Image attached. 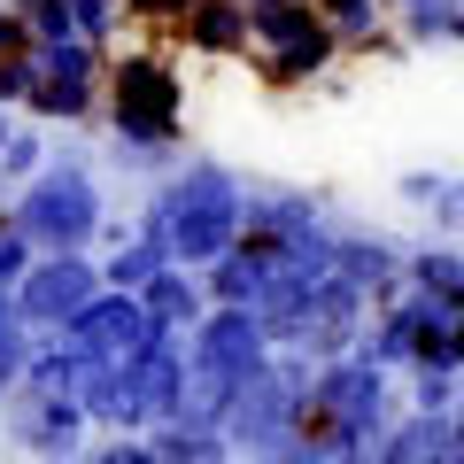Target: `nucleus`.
I'll return each mask as SVG.
<instances>
[{"label":"nucleus","mask_w":464,"mask_h":464,"mask_svg":"<svg viewBox=\"0 0 464 464\" xmlns=\"http://www.w3.org/2000/svg\"><path fill=\"white\" fill-rule=\"evenodd\" d=\"M240 209H248V179L232 163H217V155H179V163L163 170V186L148 194L140 225L170 232V256L201 271V264H217V256L240 240Z\"/></svg>","instance_id":"f257e3e1"},{"label":"nucleus","mask_w":464,"mask_h":464,"mask_svg":"<svg viewBox=\"0 0 464 464\" xmlns=\"http://www.w3.org/2000/svg\"><path fill=\"white\" fill-rule=\"evenodd\" d=\"M8 217L32 232V248H93V240H101V217H109L101 179H93V155L54 140L47 163H39L32 179L16 186Z\"/></svg>","instance_id":"f03ea898"},{"label":"nucleus","mask_w":464,"mask_h":464,"mask_svg":"<svg viewBox=\"0 0 464 464\" xmlns=\"http://www.w3.org/2000/svg\"><path fill=\"white\" fill-rule=\"evenodd\" d=\"M310 372H317V356H302V348H271L264 364L240 380V395H232V411H225V441H232V457H279V464H302L295 411H302V395H310Z\"/></svg>","instance_id":"7ed1b4c3"},{"label":"nucleus","mask_w":464,"mask_h":464,"mask_svg":"<svg viewBox=\"0 0 464 464\" xmlns=\"http://www.w3.org/2000/svg\"><path fill=\"white\" fill-rule=\"evenodd\" d=\"M101 101H109V132L116 140H186V78L170 54L124 47L101 70Z\"/></svg>","instance_id":"20e7f679"},{"label":"nucleus","mask_w":464,"mask_h":464,"mask_svg":"<svg viewBox=\"0 0 464 464\" xmlns=\"http://www.w3.org/2000/svg\"><path fill=\"white\" fill-rule=\"evenodd\" d=\"M101 286H109V279H101V256L93 248H39L32 271L16 279V310H24L32 333H54V325H70Z\"/></svg>","instance_id":"39448f33"},{"label":"nucleus","mask_w":464,"mask_h":464,"mask_svg":"<svg viewBox=\"0 0 464 464\" xmlns=\"http://www.w3.org/2000/svg\"><path fill=\"white\" fill-rule=\"evenodd\" d=\"M70 348H78L85 364H124V356H140V348L155 341V333H170V325H155V310L132 295V286H101L93 302H85L70 325H54Z\"/></svg>","instance_id":"423d86ee"},{"label":"nucleus","mask_w":464,"mask_h":464,"mask_svg":"<svg viewBox=\"0 0 464 464\" xmlns=\"http://www.w3.org/2000/svg\"><path fill=\"white\" fill-rule=\"evenodd\" d=\"M364 317H372V295H364L356 279H341V271H325V279L302 295L295 333H286L279 348H302V356H341V348H356Z\"/></svg>","instance_id":"0eeeda50"},{"label":"nucleus","mask_w":464,"mask_h":464,"mask_svg":"<svg viewBox=\"0 0 464 464\" xmlns=\"http://www.w3.org/2000/svg\"><path fill=\"white\" fill-rule=\"evenodd\" d=\"M0 426L24 457H78L93 418H85L78 395H39V387H16V395L0 402Z\"/></svg>","instance_id":"6e6552de"},{"label":"nucleus","mask_w":464,"mask_h":464,"mask_svg":"<svg viewBox=\"0 0 464 464\" xmlns=\"http://www.w3.org/2000/svg\"><path fill=\"white\" fill-rule=\"evenodd\" d=\"M402 256H411V248H402V240H387V232H356V225L333 232V271H341V279H356L372 302L402 286Z\"/></svg>","instance_id":"1a4fd4ad"},{"label":"nucleus","mask_w":464,"mask_h":464,"mask_svg":"<svg viewBox=\"0 0 464 464\" xmlns=\"http://www.w3.org/2000/svg\"><path fill=\"white\" fill-rule=\"evenodd\" d=\"M170 32H179L186 54H201V63H232V54H248V0H194Z\"/></svg>","instance_id":"9d476101"},{"label":"nucleus","mask_w":464,"mask_h":464,"mask_svg":"<svg viewBox=\"0 0 464 464\" xmlns=\"http://www.w3.org/2000/svg\"><path fill=\"white\" fill-rule=\"evenodd\" d=\"M341 32L333 24H317V32H302V39H286V47H264V63H256V78L271 85V93H295V85H317L333 63H341Z\"/></svg>","instance_id":"9b49d317"},{"label":"nucleus","mask_w":464,"mask_h":464,"mask_svg":"<svg viewBox=\"0 0 464 464\" xmlns=\"http://www.w3.org/2000/svg\"><path fill=\"white\" fill-rule=\"evenodd\" d=\"M433 457H457V418L449 411H411L380 441V464H433Z\"/></svg>","instance_id":"f8f14e48"},{"label":"nucleus","mask_w":464,"mask_h":464,"mask_svg":"<svg viewBox=\"0 0 464 464\" xmlns=\"http://www.w3.org/2000/svg\"><path fill=\"white\" fill-rule=\"evenodd\" d=\"M163 264H179V256H170V232H155V225H132L116 248H101V279H109V286H132V295Z\"/></svg>","instance_id":"ddd939ff"},{"label":"nucleus","mask_w":464,"mask_h":464,"mask_svg":"<svg viewBox=\"0 0 464 464\" xmlns=\"http://www.w3.org/2000/svg\"><path fill=\"white\" fill-rule=\"evenodd\" d=\"M140 302L155 310V325H170V333H186L201 310H209V286H201V271L194 264H163L148 286H140Z\"/></svg>","instance_id":"4468645a"},{"label":"nucleus","mask_w":464,"mask_h":464,"mask_svg":"<svg viewBox=\"0 0 464 464\" xmlns=\"http://www.w3.org/2000/svg\"><path fill=\"white\" fill-rule=\"evenodd\" d=\"M232 457L225 426H194V418H155L148 426V464H217Z\"/></svg>","instance_id":"2eb2a0df"},{"label":"nucleus","mask_w":464,"mask_h":464,"mask_svg":"<svg viewBox=\"0 0 464 464\" xmlns=\"http://www.w3.org/2000/svg\"><path fill=\"white\" fill-rule=\"evenodd\" d=\"M264 271H271V256H256V248L232 240L217 264H201V286H209V302H240V310H248V302L264 295Z\"/></svg>","instance_id":"dca6fc26"},{"label":"nucleus","mask_w":464,"mask_h":464,"mask_svg":"<svg viewBox=\"0 0 464 464\" xmlns=\"http://www.w3.org/2000/svg\"><path fill=\"white\" fill-rule=\"evenodd\" d=\"M24 109L39 116V124H85V116L101 109V85H85V78H54V70H39V85H32V101Z\"/></svg>","instance_id":"f3484780"},{"label":"nucleus","mask_w":464,"mask_h":464,"mask_svg":"<svg viewBox=\"0 0 464 464\" xmlns=\"http://www.w3.org/2000/svg\"><path fill=\"white\" fill-rule=\"evenodd\" d=\"M317 0H248V47H286V39L317 32Z\"/></svg>","instance_id":"a211bd4d"},{"label":"nucleus","mask_w":464,"mask_h":464,"mask_svg":"<svg viewBox=\"0 0 464 464\" xmlns=\"http://www.w3.org/2000/svg\"><path fill=\"white\" fill-rule=\"evenodd\" d=\"M411 47H441V39H464V0H387Z\"/></svg>","instance_id":"6ab92c4d"},{"label":"nucleus","mask_w":464,"mask_h":464,"mask_svg":"<svg viewBox=\"0 0 464 464\" xmlns=\"http://www.w3.org/2000/svg\"><path fill=\"white\" fill-rule=\"evenodd\" d=\"M402 279H411V286H426V295L464 302V256H457V248H433V240H426V248H411V256H402Z\"/></svg>","instance_id":"aec40b11"},{"label":"nucleus","mask_w":464,"mask_h":464,"mask_svg":"<svg viewBox=\"0 0 464 464\" xmlns=\"http://www.w3.org/2000/svg\"><path fill=\"white\" fill-rule=\"evenodd\" d=\"M24 356H32V325H24V310H16V286H0V402L16 395Z\"/></svg>","instance_id":"412c9836"},{"label":"nucleus","mask_w":464,"mask_h":464,"mask_svg":"<svg viewBox=\"0 0 464 464\" xmlns=\"http://www.w3.org/2000/svg\"><path fill=\"white\" fill-rule=\"evenodd\" d=\"M380 8H387V0H317V16L341 32L348 54H372V39H380Z\"/></svg>","instance_id":"4be33fe9"},{"label":"nucleus","mask_w":464,"mask_h":464,"mask_svg":"<svg viewBox=\"0 0 464 464\" xmlns=\"http://www.w3.org/2000/svg\"><path fill=\"white\" fill-rule=\"evenodd\" d=\"M47 148H54V140L39 132V124H16V132L0 140V186H24L39 163H47Z\"/></svg>","instance_id":"5701e85b"},{"label":"nucleus","mask_w":464,"mask_h":464,"mask_svg":"<svg viewBox=\"0 0 464 464\" xmlns=\"http://www.w3.org/2000/svg\"><path fill=\"white\" fill-rule=\"evenodd\" d=\"M186 155V140H116L109 132V163L116 170H170Z\"/></svg>","instance_id":"b1692460"},{"label":"nucleus","mask_w":464,"mask_h":464,"mask_svg":"<svg viewBox=\"0 0 464 464\" xmlns=\"http://www.w3.org/2000/svg\"><path fill=\"white\" fill-rule=\"evenodd\" d=\"M24 24H32V39L47 47V39H63V32H78V16H70V0H8Z\"/></svg>","instance_id":"393cba45"},{"label":"nucleus","mask_w":464,"mask_h":464,"mask_svg":"<svg viewBox=\"0 0 464 464\" xmlns=\"http://www.w3.org/2000/svg\"><path fill=\"white\" fill-rule=\"evenodd\" d=\"M32 256H39V248H32V232H24L8 209H0V286H16L24 271H32Z\"/></svg>","instance_id":"a878e982"},{"label":"nucleus","mask_w":464,"mask_h":464,"mask_svg":"<svg viewBox=\"0 0 464 464\" xmlns=\"http://www.w3.org/2000/svg\"><path fill=\"white\" fill-rule=\"evenodd\" d=\"M39 85V54H0V109H24Z\"/></svg>","instance_id":"bb28decb"},{"label":"nucleus","mask_w":464,"mask_h":464,"mask_svg":"<svg viewBox=\"0 0 464 464\" xmlns=\"http://www.w3.org/2000/svg\"><path fill=\"white\" fill-rule=\"evenodd\" d=\"M426 225H433V232H449V240L464 232V179H441V186H433V201H426Z\"/></svg>","instance_id":"cd10ccee"},{"label":"nucleus","mask_w":464,"mask_h":464,"mask_svg":"<svg viewBox=\"0 0 464 464\" xmlns=\"http://www.w3.org/2000/svg\"><path fill=\"white\" fill-rule=\"evenodd\" d=\"M70 16H78L85 39H101V47H109V32L124 24V0H70Z\"/></svg>","instance_id":"c85d7f7f"},{"label":"nucleus","mask_w":464,"mask_h":464,"mask_svg":"<svg viewBox=\"0 0 464 464\" xmlns=\"http://www.w3.org/2000/svg\"><path fill=\"white\" fill-rule=\"evenodd\" d=\"M0 54H39V39H32V24H24L16 8H8V0H0Z\"/></svg>","instance_id":"c756f323"},{"label":"nucleus","mask_w":464,"mask_h":464,"mask_svg":"<svg viewBox=\"0 0 464 464\" xmlns=\"http://www.w3.org/2000/svg\"><path fill=\"white\" fill-rule=\"evenodd\" d=\"M433 186H441V170H402V179H395V194L411 201V209H426V201H433Z\"/></svg>","instance_id":"7c9ffc66"},{"label":"nucleus","mask_w":464,"mask_h":464,"mask_svg":"<svg viewBox=\"0 0 464 464\" xmlns=\"http://www.w3.org/2000/svg\"><path fill=\"white\" fill-rule=\"evenodd\" d=\"M194 0H124V16H148V24H179Z\"/></svg>","instance_id":"2f4dec72"},{"label":"nucleus","mask_w":464,"mask_h":464,"mask_svg":"<svg viewBox=\"0 0 464 464\" xmlns=\"http://www.w3.org/2000/svg\"><path fill=\"white\" fill-rule=\"evenodd\" d=\"M93 457L101 464H148V433H140V441H101Z\"/></svg>","instance_id":"473e14b6"},{"label":"nucleus","mask_w":464,"mask_h":464,"mask_svg":"<svg viewBox=\"0 0 464 464\" xmlns=\"http://www.w3.org/2000/svg\"><path fill=\"white\" fill-rule=\"evenodd\" d=\"M449 364L464 372V310H457V333H449Z\"/></svg>","instance_id":"72a5a7b5"},{"label":"nucleus","mask_w":464,"mask_h":464,"mask_svg":"<svg viewBox=\"0 0 464 464\" xmlns=\"http://www.w3.org/2000/svg\"><path fill=\"white\" fill-rule=\"evenodd\" d=\"M8 132H16V124H8V109H0V140H8Z\"/></svg>","instance_id":"f704fd0d"}]
</instances>
